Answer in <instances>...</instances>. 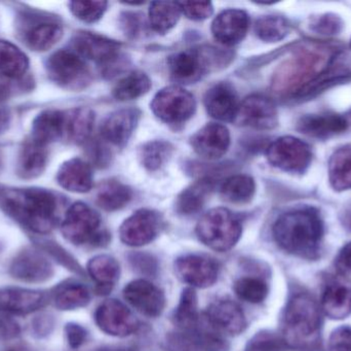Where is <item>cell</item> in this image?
<instances>
[{"instance_id":"cell-1","label":"cell","mask_w":351,"mask_h":351,"mask_svg":"<svg viewBox=\"0 0 351 351\" xmlns=\"http://www.w3.org/2000/svg\"><path fill=\"white\" fill-rule=\"evenodd\" d=\"M333 49L313 45L297 52L280 66L272 78V89L282 96H309L328 84L339 82L346 74L332 69Z\"/></svg>"},{"instance_id":"cell-2","label":"cell","mask_w":351,"mask_h":351,"mask_svg":"<svg viewBox=\"0 0 351 351\" xmlns=\"http://www.w3.org/2000/svg\"><path fill=\"white\" fill-rule=\"evenodd\" d=\"M0 208L32 232H51L57 223L55 194L39 188H0Z\"/></svg>"},{"instance_id":"cell-3","label":"cell","mask_w":351,"mask_h":351,"mask_svg":"<svg viewBox=\"0 0 351 351\" xmlns=\"http://www.w3.org/2000/svg\"><path fill=\"white\" fill-rule=\"evenodd\" d=\"M324 223L315 208L291 210L280 216L274 226V236L280 249L297 257H317L324 237Z\"/></svg>"},{"instance_id":"cell-4","label":"cell","mask_w":351,"mask_h":351,"mask_svg":"<svg viewBox=\"0 0 351 351\" xmlns=\"http://www.w3.org/2000/svg\"><path fill=\"white\" fill-rule=\"evenodd\" d=\"M321 328V309L313 297L298 294L289 301L282 330V338L289 348H308L317 341Z\"/></svg>"},{"instance_id":"cell-5","label":"cell","mask_w":351,"mask_h":351,"mask_svg":"<svg viewBox=\"0 0 351 351\" xmlns=\"http://www.w3.org/2000/svg\"><path fill=\"white\" fill-rule=\"evenodd\" d=\"M241 220L223 207L210 210L196 225V235L200 242L219 253L233 249L241 239Z\"/></svg>"},{"instance_id":"cell-6","label":"cell","mask_w":351,"mask_h":351,"mask_svg":"<svg viewBox=\"0 0 351 351\" xmlns=\"http://www.w3.org/2000/svg\"><path fill=\"white\" fill-rule=\"evenodd\" d=\"M62 234L72 245H103L109 234L101 229V218L96 210L84 202H76L66 212L61 226Z\"/></svg>"},{"instance_id":"cell-7","label":"cell","mask_w":351,"mask_h":351,"mask_svg":"<svg viewBox=\"0 0 351 351\" xmlns=\"http://www.w3.org/2000/svg\"><path fill=\"white\" fill-rule=\"evenodd\" d=\"M230 58L218 49H186L169 59V70L173 80L180 84H194L208 70L224 65Z\"/></svg>"},{"instance_id":"cell-8","label":"cell","mask_w":351,"mask_h":351,"mask_svg":"<svg viewBox=\"0 0 351 351\" xmlns=\"http://www.w3.org/2000/svg\"><path fill=\"white\" fill-rule=\"evenodd\" d=\"M45 69L49 80L66 90H82L92 78L84 58L68 49L55 52L47 60Z\"/></svg>"},{"instance_id":"cell-9","label":"cell","mask_w":351,"mask_h":351,"mask_svg":"<svg viewBox=\"0 0 351 351\" xmlns=\"http://www.w3.org/2000/svg\"><path fill=\"white\" fill-rule=\"evenodd\" d=\"M150 107L160 121L170 125H180L193 117L196 101L193 95L182 87L170 86L154 96Z\"/></svg>"},{"instance_id":"cell-10","label":"cell","mask_w":351,"mask_h":351,"mask_svg":"<svg viewBox=\"0 0 351 351\" xmlns=\"http://www.w3.org/2000/svg\"><path fill=\"white\" fill-rule=\"evenodd\" d=\"M266 156L272 166L290 173L304 172L313 160L311 146L292 136H284L272 142Z\"/></svg>"},{"instance_id":"cell-11","label":"cell","mask_w":351,"mask_h":351,"mask_svg":"<svg viewBox=\"0 0 351 351\" xmlns=\"http://www.w3.org/2000/svg\"><path fill=\"white\" fill-rule=\"evenodd\" d=\"M95 321L101 331L114 337H128L137 331L139 323L131 310L119 301L111 299L100 305Z\"/></svg>"},{"instance_id":"cell-12","label":"cell","mask_w":351,"mask_h":351,"mask_svg":"<svg viewBox=\"0 0 351 351\" xmlns=\"http://www.w3.org/2000/svg\"><path fill=\"white\" fill-rule=\"evenodd\" d=\"M74 52L84 59L96 62L105 69L114 65L119 57L121 45L96 33L80 31L72 39Z\"/></svg>"},{"instance_id":"cell-13","label":"cell","mask_w":351,"mask_h":351,"mask_svg":"<svg viewBox=\"0 0 351 351\" xmlns=\"http://www.w3.org/2000/svg\"><path fill=\"white\" fill-rule=\"evenodd\" d=\"M160 224V216L154 210H138L121 225L119 229L121 240L129 247H143L158 237Z\"/></svg>"},{"instance_id":"cell-14","label":"cell","mask_w":351,"mask_h":351,"mask_svg":"<svg viewBox=\"0 0 351 351\" xmlns=\"http://www.w3.org/2000/svg\"><path fill=\"white\" fill-rule=\"evenodd\" d=\"M175 271L182 282L192 288H206L218 280L219 268L210 258L190 255L176 261Z\"/></svg>"},{"instance_id":"cell-15","label":"cell","mask_w":351,"mask_h":351,"mask_svg":"<svg viewBox=\"0 0 351 351\" xmlns=\"http://www.w3.org/2000/svg\"><path fill=\"white\" fill-rule=\"evenodd\" d=\"M237 119L241 125L254 129H274L278 123V109L271 99L254 94L241 103Z\"/></svg>"},{"instance_id":"cell-16","label":"cell","mask_w":351,"mask_h":351,"mask_svg":"<svg viewBox=\"0 0 351 351\" xmlns=\"http://www.w3.org/2000/svg\"><path fill=\"white\" fill-rule=\"evenodd\" d=\"M204 319L221 335H239L247 328L243 309L232 300H218L206 309Z\"/></svg>"},{"instance_id":"cell-17","label":"cell","mask_w":351,"mask_h":351,"mask_svg":"<svg viewBox=\"0 0 351 351\" xmlns=\"http://www.w3.org/2000/svg\"><path fill=\"white\" fill-rule=\"evenodd\" d=\"M123 297L136 310L147 317H160L166 306L164 293L145 280L130 282L123 290Z\"/></svg>"},{"instance_id":"cell-18","label":"cell","mask_w":351,"mask_h":351,"mask_svg":"<svg viewBox=\"0 0 351 351\" xmlns=\"http://www.w3.org/2000/svg\"><path fill=\"white\" fill-rule=\"evenodd\" d=\"M194 152L206 160L222 158L230 146L229 130L221 124H206L190 139Z\"/></svg>"},{"instance_id":"cell-19","label":"cell","mask_w":351,"mask_h":351,"mask_svg":"<svg viewBox=\"0 0 351 351\" xmlns=\"http://www.w3.org/2000/svg\"><path fill=\"white\" fill-rule=\"evenodd\" d=\"M249 26V16L245 10L237 8L223 10L213 21V36L222 45L231 47L245 38Z\"/></svg>"},{"instance_id":"cell-20","label":"cell","mask_w":351,"mask_h":351,"mask_svg":"<svg viewBox=\"0 0 351 351\" xmlns=\"http://www.w3.org/2000/svg\"><path fill=\"white\" fill-rule=\"evenodd\" d=\"M204 103L206 113L221 122L234 121L241 105L234 88L228 82H219L208 89Z\"/></svg>"},{"instance_id":"cell-21","label":"cell","mask_w":351,"mask_h":351,"mask_svg":"<svg viewBox=\"0 0 351 351\" xmlns=\"http://www.w3.org/2000/svg\"><path fill=\"white\" fill-rule=\"evenodd\" d=\"M141 113L137 109H123L107 117L101 126V135L109 144L123 146L133 135Z\"/></svg>"},{"instance_id":"cell-22","label":"cell","mask_w":351,"mask_h":351,"mask_svg":"<svg viewBox=\"0 0 351 351\" xmlns=\"http://www.w3.org/2000/svg\"><path fill=\"white\" fill-rule=\"evenodd\" d=\"M10 273L22 282H43L51 278L53 266L38 251L27 249L14 258L10 265Z\"/></svg>"},{"instance_id":"cell-23","label":"cell","mask_w":351,"mask_h":351,"mask_svg":"<svg viewBox=\"0 0 351 351\" xmlns=\"http://www.w3.org/2000/svg\"><path fill=\"white\" fill-rule=\"evenodd\" d=\"M47 295L38 291L8 288L0 290V311L6 315H28L45 306Z\"/></svg>"},{"instance_id":"cell-24","label":"cell","mask_w":351,"mask_h":351,"mask_svg":"<svg viewBox=\"0 0 351 351\" xmlns=\"http://www.w3.org/2000/svg\"><path fill=\"white\" fill-rule=\"evenodd\" d=\"M60 187L72 193H88L94 185L92 167L80 158L70 159L61 165L57 173Z\"/></svg>"},{"instance_id":"cell-25","label":"cell","mask_w":351,"mask_h":351,"mask_svg":"<svg viewBox=\"0 0 351 351\" xmlns=\"http://www.w3.org/2000/svg\"><path fill=\"white\" fill-rule=\"evenodd\" d=\"M49 160L47 146L34 140L24 142L16 159V174L23 179H33L40 177L47 168Z\"/></svg>"},{"instance_id":"cell-26","label":"cell","mask_w":351,"mask_h":351,"mask_svg":"<svg viewBox=\"0 0 351 351\" xmlns=\"http://www.w3.org/2000/svg\"><path fill=\"white\" fill-rule=\"evenodd\" d=\"M65 111L47 109L33 120L31 139L47 146L57 140L63 139Z\"/></svg>"},{"instance_id":"cell-27","label":"cell","mask_w":351,"mask_h":351,"mask_svg":"<svg viewBox=\"0 0 351 351\" xmlns=\"http://www.w3.org/2000/svg\"><path fill=\"white\" fill-rule=\"evenodd\" d=\"M23 35L29 49L34 52H45L62 38L63 27L51 19H40L30 24Z\"/></svg>"},{"instance_id":"cell-28","label":"cell","mask_w":351,"mask_h":351,"mask_svg":"<svg viewBox=\"0 0 351 351\" xmlns=\"http://www.w3.org/2000/svg\"><path fill=\"white\" fill-rule=\"evenodd\" d=\"M298 129L305 135L326 139L346 131L348 122L341 115L334 113L306 115L299 121Z\"/></svg>"},{"instance_id":"cell-29","label":"cell","mask_w":351,"mask_h":351,"mask_svg":"<svg viewBox=\"0 0 351 351\" xmlns=\"http://www.w3.org/2000/svg\"><path fill=\"white\" fill-rule=\"evenodd\" d=\"M95 125V113L86 107L65 111L63 139L80 144L88 139Z\"/></svg>"},{"instance_id":"cell-30","label":"cell","mask_w":351,"mask_h":351,"mask_svg":"<svg viewBox=\"0 0 351 351\" xmlns=\"http://www.w3.org/2000/svg\"><path fill=\"white\" fill-rule=\"evenodd\" d=\"M213 189H214L213 179L206 177L195 181L193 185H190L180 194L176 201V210L184 216L197 214L204 207Z\"/></svg>"},{"instance_id":"cell-31","label":"cell","mask_w":351,"mask_h":351,"mask_svg":"<svg viewBox=\"0 0 351 351\" xmlns=\"http://www.w3.org/2000/svg\"><path fill=\"white\" fill-rule=\"evenodd\" d=\"M322 309L332 319H346L351 313V288L343 284H332L326 288Z\"/></svg>"},{"instance_id":"cell-32","label":"cell","mask_w":351,"mask_h":351,"mask_svg":"<svg viewBox=\"0 0 351 351\" xmlns=\"http://www.w3.org/2000/svg\"><path fill=\"white\" fill-rule=\"evenodd\" d=\"M88 272L100 288V292L108 294L119 280L121 268L114 258L101 255L90 259L88 263Z\"/></svg>"},{"instance_id":"cell-33","label":"cell","mask_w":351,"mask_h":351,"mask_svg":"<svg viewBox=\"0 0 351 351\" xmlns=\"http://www.w3.org/2000/svg\"><path fill=\"white\" fill-rule=\"evenodd\" d=\"M28 68L26 54L10 41L0 39V73L10 80H19L26 74Z\"/></svg>"},{"instance_id":"cell-34","label":"cell","mask_w":351,"mask_h":351,"mask_svg":"<svg viewBox=\"0 0 351 351\" xmlns=\"http://www.w3.org/2000/svg\"><path fill=\"white\" fill-rule=\"evenodd\" d=\"M133 197L128 185L115 179L101 183L97 192V204L106 212H117L127 206Z\"/></svg>"},{"instance_id":"cell-35","label":"cell","mask_w":351,"mask_h":351,"mask_svg":"<svg viewBox=\"0 0 351 351\" xmlns=\"http://www.w3.org/2000/svg\"><path fill=\"white\" fill-rule=\"evenodd\" d=\"M329 179L335 191L351 190V146H343L332 155Z\"/></svg>"},{"instance_id":"cell-36","label":"cell","mask_w":351,"mask_h":351,"mask_svg":"<svg viewBox=\"0 0 351 351\" xmlns=\"http://www.w3.org/2000/svg\"><path fill=\"white\" fill-rule=\"evenodd\" d=\"M173 319L175 325L183 332H192L197 327L200 317L198 313L197 295L193 288H186L182 292Z\"/></svg>"},{"instance_id":"cell-37","label":"cell","mask_w":351,"mask_h":351,"mask_svg":"<svg viewBox=\"0 0 351 351\" xmlns=\"http://www.w3.org/2000/svg\"><path fill=\"white\" fill-rule=\"evenodd\" d=\"M255 181L250 175L237 174L228 177L221 185V197L233 204H245L253 199Z\"/></svg>"},{"instance_id":"cell-38","label":"cell","mask_w":351,"mask_h":351,"mask_svg":"<svg viewBox=\"0 0 351 351\" xmlns=\"http://www.w3.org/2000/svg\"><path fill=\"white\" fill-rule=\"evenodd\" d=\"M90 296L88 288L77 282H67L56 290L53 303L60 310H75L90 303Z\"/></svg>"},{"instance_id":"cell-39","label":"cell","mask_w":351,"mask_h":351,"mask_svg":"<svg viewBox=\"0 0 351 351\" xmlns=\"http://www.w3.org/2000/svg\"><path fill=\"white\" fill-rule=\"evenodd\" d=\"M152 88V80L142 71L130 72L119 80L113 89V96L119 101H130L148 93Z\"/></svg>"},{"instance_id":"cell-40","label":"cell","mask_w":351,"mask_h":351,"mask_svg":"<svg viewBox=\"0 0 351 351\" xmlns=\"http://www.w3.org/2000/svg\"><path fill=\"white\" fill-rule=\"evenodd\" d=\"M181 16L179 3L173 1L152 2L149 8V23L152 30L160 34L174 28Z\"/></svg>"},{"instance_id":"cell-41","label":"cell","mask_w":351,"mask_h":351,"mask_svg":"<svg viewBox=\"0 0 351 351\" xmlns=\"http://www.w3.org/2000/svg\"><path fill=\"white\" fill-rule=\"evenodd\" d=\"M174 146L165 140H154L142 146L140 160L146 170L156 172L160 170L170 161Z\"/></svg>"},{"instance_id":"cell-42","label":"cell","mask_w":351,"mask_h":351,"mask_svg":"<svg viewBox=\"0 0 351 351\" xmlns=\"http://www.w3.org/2000/svg\"><path fill=\"white\" fill-rule=\"evenodd\" d=\"M255 32L261 41L276 43L284 39L288 34V21L282 16H263L256 22Z\"/></svg>"},{"instance_id":"cell-43","label":"cell","mask_w":351,"mask_h":351,"mask_svg":"<svg viewBox=\"0 0 351 351\" xmlns=\"http://www.w3.org/2000/svg\"><path fill=\"white\" fill-rule=\"evenodd\" d=\"M234 292L239 299L252 304L263 302L268 295L265 282L256 278H243L234 284Z\"/></svg>"},{"instance_id":"cell-44","label":"cell","mask_w":351,"mask_h":351,"mask_svg":"<svg viewBox=\"0 0 351 351\" xmlns=\"http://www.w3.org/2000/svg\"><path fill=\"white\" fill-rule=\"evenodd\" d=\"M107 1H71L69 3L72 14L84 23H95L104 16Z\"/></svg>"},{"instance_id":"cell-45","label":"cell","mask_w":351,"mask_h":351,"mask_svg":"<svg viewBox=\"0 0 351 351\" xmlns=\"http://www.w3.org/2000/svg\"><path fill=\"white\" fill-rule=\"evenodd\" d=\"M288 348L282 336L261 332L247 342L245 351H286Z\"/></svg>"},{"instance_id":"cell-46","label":"cell","mask_w":351,"mask_h":351,"mask_svg":"<svg viewBox=\"0 0 351 351\" xmlns=\"http://www.w3.org/2000/svg\"><path fill=\"white\" fill-rule=\"evenodd\" d=\"M179 3L181 14L193 21H204L210 18L214 12L212 2L184 1Z\"/></svg>"},{"instance_id":"cell-47","label":"cell","mask_w":351,"mask_h":351,"mask_svg":"<svg viewBox=\"0 0 351 351\" xmlns=\"http://www.w3.org/2000/svg\"><path fill=\"white\" fill-rule=\"evenodd\" d=\"M329 351H351V328L340 327L332 333L328 344Z\"/></svg>"},{"instance_id":"cell-48","label":"cell","mask_w":351,"mask_h":351,"mask_svg":"<svg viewBox=\"0 0 351 351\" xmlns=\"http://www.w3.org/2000/svg\"><path fill=\"white\" fill-rule=\"evenodd\" d=\"M65 332L68 343L72 348H80L86 342L88 334L82 326L76 325V324H69V325L66 326Z\"/></svg>"},{"instance_id":"cell-49","label":"cell","mask_w":351,"mask_h":351,"mask_svg":"<svg viewBox=\"0 0 351 351\" xmlns=\"http://www.w3.org/2000/svg\"><path fill=\"white\" fill-rule=\"evenodd\" d=\"M338 272L351 282V242L348 243L340 251L336 259Z\"/></svg>"},{"instance_id":"cell-50","label":"cell","mask_w":351,"mask_h":351,"mask_svg":"<svg viewBox=\"0 0 351 351\" xmlns=\"http://www.w3.org/2000/svg\"><path fill=\"white\" fill-rule=\"evenodd\" d=\"M340 27H341V22L339 18L331 14L324 16L315 23V30L317 32H322V34H334L340 30Z\"/></svg>"},{"instance_id":"cell-51","label":"cell","mask_w":351,"mask_h":351,"mask_svg":"<svg viewBox=\"0 0 351 351\" xmlns=\"http://www.w3.org/2000/svg\"><path fill=\"white\" fill-rule=\"evenodd\" d=\"M8 317H8L6 313L0 317V330H1L2 335L5 336V337H14V336L18 335L20 329H19L18 325Z\"/></svg>"},{"instance_id":"cell-52","label":"cell","mask_w":351,"mask_h":351,"mask_svg":"<svg viewBox=\"0 0 351 351\" xmlns=\"http://www.w3.org/2000/svg\"><path fill=\"white\" fill-rule=\"evenodd\" d=\"M10 123V113L5 109H0V132L4 131Z\"/></svg>"},{"instance_id":"cell-53","label":"cell","mask_w":351,"mask_h":351,"mask_svg":"<svg viewBox=\"0 0 351 351\" xmlns=\"http://www.w3.org/2000/svg\"><path fill=\"white\" fill-rule=\"evenodd\" d=\"M4 351H37L32 346H29L27 343H16L14 344V346H10V348H6Z\"/></svg>"},{"instance_id":"cell-54","label":"cell","mask_w":351,"mask_h":351,"mask_svg":"<svg viewBox=\"0 0 351 351\" xmlns=\"http://www.w3.org/2000/svg\"><path fill=\"white\" fill-rule=\"evenodd\" d=\"M99 351H137V350L132 346H106Z\"/></svg>"},{"instance_id":"cell-55","label":"cell","mask_w":351,"mask_h":351,"mask_svg":"<svg viewBox=\"0 0 351 351\" xmlns=\"http://www.w3.org/2000/svg\"><path fill=\"white\" fill-rule=\"evenodd\" d=\"M2 166H3V158H2L1 150H0V172H1Z\"/></svg>"},{"instance_id":"cell-56","label":"cell","mask_w":351,"mask_h":351,"mask_svg":"<svg viewBox=\"0 0 351 351\" xmlns=\"http://www.w3.org/2000/svg\"><path fill=\"white\" fill-rule=\"evenodd\" d=\"M350 47H351V43H350Z\"/></svg>"}]
</instances>
